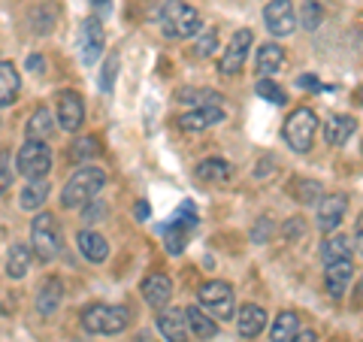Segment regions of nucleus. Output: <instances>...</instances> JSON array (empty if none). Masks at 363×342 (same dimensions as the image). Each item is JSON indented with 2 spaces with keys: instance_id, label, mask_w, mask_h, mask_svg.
<instances>
[{
  "instance_id": "28",
  "label": "nucleus",
  "mask_w": 363,
  "mask_h": 342,
  "mask_svg": "<svg viewBox=\"0 0 363 342\" xmlns=\"http://www.w3.org/2000/svg\"><path fill=\"white\" fill-rule=\"evenodd\" d=\"M45 197H49V185H45L43 179H37V182H30V185H28L25 191H21L18 203H21V209L33 212L37 206H43V203H45Z\"/></svg>"
},
{
  "instance_id": "3",
  "label": "nucleus",
  "mask_w": 363,
  "mask_h": 342,
  "mask_svg": "<svg viewBox=\"0 0 363 342\" xmlns=\"http://www.w3.org/2000/svg\"><path fill=\"white\" fill-rule=\"evenodd\" d=\"M128 324H130V312L124 306L94 303L82 312V327L88 333H121Z\"/></svg>"
},
{
  "instance_id": "29",
  "label": "nucleus",
  "mask_w": 363,
  "mask_h": 342,
  "mask_svg": "<svg viewBox=\"0 0 363 342\" xmlns=\"http://www.w3.org/2000/svg\"><path fill=\"white\" fill-rule=\"evenodd\" d=\"M52 116H49V109L45 106H37V112L30 116L28 121V140H45V136L52 133Z\"/></svg>"
},
{
  "instance_id": "13",
  "label": "nucleus",
  "mask_w": 363,
  "mask_h": 342,
  "mask_svg": "<svg viewBox=\"0 0 363 342\" xmlns=\"http://www.w3.org/2000/svg\"><path fill=\"white\" fill-rule=\"evenodd\" d=\"M345 209H348L345 194H327V197L318 203V227H321V231H336L339 221L345 219Z\"/></svg>"
},
{
  "instance_id": "31",
  "label": "nucleus",
  "mask_w": 363,
  "mask_h": 342,
  "mask_svg": "<svg viewBox=\"0 0 363 342\" xmlns=\"http://www.w3.org/2000/svg\"><path fill=\"white\" fill-rule=\"evenodd\" d=\"M321 21H324L321 4H318V0H303V9H300L297 25H303L306 31H318V28H321Z\"/></svg>"
},
{
  "instance_id": "46",
  "label": "nucleus",
  "mask_w": 363,
  "mask_h": 342,
  "mask_svg": "<svg viewBox=\"0 0 363 342\" xmlns=\"http://www.w3.org/2000/svg\"><path fill=\"white\" fill-rule=\"evenodd\" d=\"M91 4H94L97 9H109V0H91Z\"/></svg>"
},
{
  "instance_id": "7",
  "label": "nucleus",
  "mask_w": 363,
  "mask_h": 342,
  "mask_svg": "<svg viewBox=\"0 0 363 342\" xmlns=\"http://www.w3.org/2000/svg\"><path fill=\"white\" fill-rule=\"evenodd\" d=\"M16 170H18L21 176H28L30 182L43 179V176L52 170V152H49V145H45L43 140H28V143L18 149Z\"/></svg>"
},
{
  "instance_id": "2",
  "label": "nucleus",
  "mask_w": 363,
  "mask_h": 342,
  "mask_svg": "<svg viewBox=\"0 0 363 342\" xmlns=\"http://www.w3.org/2000/svg\"><path fill=\"white\" fill-rule=\"evenodd\" d=\"M200 28H203V18L194 6L182 4V0H167L161 6V31L169 40H188L200 33Z\"/></svg>"
},
{
  "instance_id": "33",
  "label": "nucleus",
  "mask_w": 363,
  "mask_h": 342,
  "mask_svg": "<svg viewBox=\"0 0 363 342\" xmlns=\"http://www.w3.org/2000/svg\"><path fill=\"white\" fill-rule=\"evenodd\" d=\"M179 100H182V104L218 106L221 104V94H218V91H194V88H185V91H179Z\"/></svg>"
},
{
  "instance_id": "10",
  "label": "nucleus",
  "mask_w": 363,
  "mask_h": 342,
  "mask_svg": "<svg viewBox=\"0 0 363 342\" xmlns=\"http://www.w3.org/2000/svg\"><path fill=\"white\" fill-rule=\"evenodd\" d=\"M264 21L269 33L276 37H291L297 31V13H294V4L291 0H269L264 6Z\"/></svg>"
},
{
  "instance_id": "14",
  "label": "nucleus",
  "mask_w": 363,
  "mask_h": 342,
  "mask_svg": "<svg viewBox=\"0 0 363 342\" xmlns=\"http://www.w3.org/2000/svg\"><path fill=\"white\" fill-rule=\"evenodd\" d=\"M169 297H173V282H169V276H164V272H152V276L143 282V300L149 303L155 312H161L169 303Z\"/></svg>"
},
{
  "instance_id": "4",
  "label": "nucleus",
  "mask_w": 363,
  "mask_h": 342,
  "mask_svg": "<svg viewBox=\"0 0 363 342\" xmlns=\"http://www.w3.org/2000/svg\"><path fill=\"white\" fill-rule=\"evenodd\" d=\"M30 252L40 260H52L61 255V231L55 215L40 212L37 219L30 221Z\"/></svg>"
},
{
  "instance_id": "41",
  "label": "nucleus",
  "mask_w": 363,
  "mask_h": 342,
  "mask_svg": "<svg viewBox=\"0 0 363 342\" xmlns=\"http://www.w3.org/2000/svg\"><path fill=\"white\" fill-rule=\"evenodd\" d=\"M291 342H318V336H315V330H297L291 336Z\"/></svg>"
},
{
  "instance_id": "16",
  "label": "nucleus",
  "mask_w": 363,
  "mask_h": 342,
  "mask_svg": "<svg viewBox=\"0 0 363 342\" xmlns=\"http://www.w3.org/2000/svg\"><path fill=\"white\" fill-rule=\"evenodd\" d=\"M61 300H64V285H61V279L49 276L37 291V312L49 318L61 309Z\"/></svg>"
},
{
  "instance_id": "26",
  "label": "nucleus",
  "mask_w": 363,
  "mask_h": 342,
  "mask_svg": "<svg viewBox=\"0 0 363 342\" xmlns=\"http://www.w3.org/2000/svg\"><path fill=\"white\" fill-rule=\"evenodd\" d=\"M197 176L203 182H212V185H221V182L230 179V164L221 161V158H209V161H203L197 167Z\"/></svg>"
},
{
  "instance_id": "37",
  "label": "nucleus",
  "mask_w": 363,
  "mask_h": 342,
  "mask_svg": "<svg viewBox=\"0 0 363 342\" xmlns=\"http://www.w3.org/2000/svg\"><path fill=\"white\" fill-rule=\"evenodd\" d=\"M215 49H218V31L209 28V31L197 40V55H200V58H209V55H212Z\"/></svg>"
},
{
  "instance_id": "11",
  "label": "nucleus",
  "mask_w": 363,
  "mask_h": 342,
  "mask_svg": "<svg viewBox=\"0 0 363 342\" xmlns=\"http://www.w3.org/2000/svg\"><path fill=\"white\" fill-rule=\"evenodd\" d=\"M58 121L67 133H76L85 121V104L76 91H61L58 94Z\"/></svg>"
},
{
  "instance_id": "12",
  "label": "nucleus",
  "mask_w": 363,
  "mask_h": 342,
  "mask_svg": "<svg viewBox=\"0 0 363 342\" xmlns=\"http://www.w3.org/2000/svg\"><path fill=\"white\" fill-rule=\"evenodd\" d=\"M106 49V33H104V25L100 18H85L82 21V61L85 67L94 64L100 55Z\"/></svg>"
},
{
  "instance_id": "38",
  "label": "nucleus",
  "mask_w": 363,
  "mask_h": 342,
  "mask_svg": "<svg viewBox=\"0 0 363 342\" xmlns=\"http://www.w3.org/2000/svg\"><path fill=\"white\" fill-rule=\"evenodd\" d=\"M13 185V155L0 152V194Z\"/></svg>"
},
{
  "instance_id": "9",
  "label": "nucleus",
  "mask_w": 363,
  "mask_h": 342,
  "mask_svg": "<svg viewBox=\"0 0 363 342\" xmlns=\"http://www.w3.org/2000/svg\"><path fill=\"white\" fill-rule=\"evenodd\" d=\"M197 224V215H194V206L185 203V209L176 212V219L164 224V243H167V252L169 255H182L188 246V231Z\"/></svg>"
},
{
  "instance_id": "30",
  "label": "nucleus",
  "mask_w": 363,
  "mask_h": 342,
  "mask_svg": "<svg viewBox=\"0 0 363 342\" xmlns=\"http://www.w3.org/2000/svg\"><path fill=\"white\" fill-rule=\"evenodd\" d=\"M300 330V321L294 312H281L272 324V342H291V336Z\"/></svg>"
},
{
  "instance_id": "6",
  "label": "nucleus",
  "mask_w": 363,
  "mask_h": 342,
  "mask_svg": "<svg viewBox=\"0 0 363 342\" xmlns=\"http://www.w3.org/2000/svg\"><path fill=\"white\" fill-rule=\"evenodd\" d=\"M197 306L206 309L209 315L221 318V321H230L233 312H236V303H233V288L227 282H206L197 294Z\"/></svg>"
},
{
  "instance_id": "1",
  "label": "nucleus",
  "mask_w": 363,
  "mask_h": 342,
  "mask_svg": "<svg viewBox=\"0 0 363 342\" xmlns=\"http://www.w3.org/2000/svg\"><path fill=\"white\" fill-rule=\"evenodd\" d=\"M104 185H106V173H104V170H97V167L76 170L73 179L67 182L64 191H61V206L64 209L85 206V203H91L100 191H104Z\"/></svg>"
},
{
  "instance_id": "17",
  "label": "nucleus",
  "mask_w": 363,
  "mask_h": 342,
  "mask_svg": "<svg viewBox=\"0 0 363 342\" xmlns=\"http://www.w3.org/2000/svg\"><path fill=\"white\" fill-rule=\"evenodd\" d=\"M157 330L167 342H188V321L182 309H169L157 315Z\"/></svg>"
},
{
  "instance_id": "44",
  "label": "nucleus",
  "mask_w": 363,
  "mask_h": 342,
  "mask_svg": "<svg viewBox=\"0 0 363 342\" xmlns=\"http://www.w3.org/2000/svg\"><path fill=\"white\" fill-rule=\"evenodd\" d=\"M145 219H149V203L140 200L136 203V221H145Z\"/></svg>"
},
{
  "instance_id": "40",
  "label": "nucleus",
  "mask_w": 363,
  "mask_h": 342,
  "mask_svg": "<svg viewBox=\"0 0 363 342\" xmlns=\"http://www.w3.org/2000/svg\"><path fill=\"white\" fill-rule=\"evenodd\" d=\"M28 70H30V73H43V70H45L43 55H30V58H28Z\"/></svg>"
},
{
  "instance_id": "42",
  "label": "nucleus",
  "mask_w": 363,
  "mask_h": 342,
  "mask_svg": "<svg viewBox=\"0 0 363 342\" xmlns=\"http://www.w3.org/2000/svg\"><path fill=\"white\" fill-rule=\"evenodd\" d=\"M288 236H297V233H306V221L303 219H294L291 224H288V231H285Z\"/></svg>"
},
{
  "instance_id": "35",
  "label": "nucleus",
  "mask_w": 363,
  "mask_h": 342,
  "mask_svg": "<svg viewBox=\"0 0 363 342\" xmlns=\"http://www.w3.org/2000/svg\"><path fill=\"white\" fill-rule=\"evenodd\" d=\"M116 73H118V55L112 52L109 55V61L104 64V73H100V91H112V85H116Z\"/></svg>"
},
{
  "instance_id": "20",
  "label": "nucleus",
  "mask_w": 363,
  "mask_h": 342,
  "mask_svg": "<svg viewBox=\"0 0 363 342\" xmlns=\"http://www.w3.org/2000/svg\"><path fill=\"white\" fill-rule=\"evenodd\" d=\"M236 327H240V333L248 336V339H255L260 330L267 327V312L260 309V306L255 303H245L240 312H236Z\"/></svg>"
},
{
  "instance_id": "32",
  "label": "nucleus",
  "mask_w": 363,
  "mask_h": 342,
  "mask_svg": "<svg viewBox=\"0 0 363 342\" xmlns=\"http://www.w3.org/2000/svg\"><path fill=\"white\" fill-rule=\"evenodd\" d=\"M291 194H294V200H300L303 206H306V203H315L318 197H321L324 188H321V182L303 179V182H294V185H291Z\"/></svg>"
},
{
  "instance_id": "39",
  "label": "nucleus",
  "mask_w": 363,
  "mask_h": 342,
  "mask_svg": "<svg viewBox=\"0 0 363 342\" xmlns=\"http://www.w3.org/2000/svg\"><path fill=\"white\" fill-rule=\"evenodd\" d=\"M100 215H106V206H104V203H91V206L85 203V212H82V219H85V221H100Z\"/></svg>"
},
{
  "instance_id": "25",
  "label": "nucleus",
  "mask_w": 363,
  "mask_h": 342,
  "mask_svg": "<svg viewBox=\"0 0 363 342\" xmlns=\"http://www.w3.org/2000/svg\"><path fill=\"white\" fill-rule=\"evenodd\" d=\"M185 321L191 324V330H194L200 339H212L215 333H218V324H215L212 318L200 309V306H188V309H185Z\"/></svg>"
},
{
  "instance_id": "34",
  "label": "nucleus",
  "mask_w": 363,
  "mask_h": 342,
  "mask_svg": "<svg viewBox=\"0 0 363 342\" xmlns=\"http://www.w3.org/2000/svg\"><path fill=\"white\" fill-rule=\"evenodd\" d=\"M257 97H264L267 104H276V106L288 104V94L276 82H269V79H260V82H257Z\"/></svg>"
},
{
  "instance_id": "19",
  "label": "nucleus",
  "mask_w": 363,
  "mask_h": 342,
  "mask_svg": "<svg viewBox=\"0 0 363 342\" xmlns=\"http://www.w3.org/2000/svg\"><path fill=\"white\" fill-rule=\"evenodd\" d=\"M354 131H357V118L354 116H333V118H327V124H324V140L330 145H345L351 136H354Z\"/></svg>"
},
{
  "instance_id": "18",
  "label": "nucleus",
  "mask_w": 363,
  "mask_h": 342,
  "mask_svg": "<svg viewBox=\"0 0 363 342\" xmlns=\"http://www.w3.org/2000/svg\"><path fill=\"white\" fill-rule=\"evenodd\" d=\"M224 121V109L221 106H197L194 112H185V116L179 118V124L185 131H206L212 124Z\"/></svg>"
},
{
  "instance_id": "21",
  "label": "nucleus",
  "mask_w": 363,
  "mask_h": 342,
  "mask_svg": "<svg viewBox=\"0 0 363 342\" xmlns=\"http://www.w3.org/2000/svg\"><path fill=\"white\" fill-rule=\"evenodd\" d=\"M21 88V76L13 61H0V106H13Z\"/></svg>"
},
{
  "instance_id": "15",
  "label": "nucleus",
  "mask_w": 363,
  "mask_h": 342,
  "mask_svg": "<svg viewBox=\"0 0 363 342\" xmlns=\"http://www.w3.org/2000/svg\"><path fill=\"white\" fill-rule=\"evenodd\" d=\"M351 276H354V260L345 258V260H333V264H327V291H330V297H342L351 285Z\"/></svg>"
},
{
  "instance_id": "43",
  "label": "nucleus",
  "mask_w": 363,
  "mask_h": 342,
  "mask_svg": "<svg viewBox=\"0 0 363 342\" xmlns=\"http://www.w3.org/2000/svg\"><path fill=\"white\" fill-rule=\"evenodd\" d=\"M297 85H300V88H321V82H318L315 76H300Z\"/></svg>"
},
{
  "instance_id": "45",
  "label": "nucleus",
  "mask_w": 363,
  "mask_h": 342,
  "mask_svg": "<svg viewBox=\"0 0 363 342\" xmlns=\"http://www.w3.org/2000/svg\"><path fill=\"white\" fill-rule=\"evenodd\" d=\"M267 233H269V221L264 219V221H260V231L255 233V239H257V243H264V239H267Z\"/></svg>"
},
{
  "instance_id": "23",
  "label": "nucleus",
  "mask_w": 363,
  "mask_h": 342,
  "mask_svg": "<svg viewBox=\"0 0 363 342\" xmlns=\"http://www.w3.org/2000/svg\"><path fill=\"white\" fill-rule=\"evenodd\" d=\"M281 64H285V52H281V45L264 43V45L257 49V73L264 76V79L272 76V73H279Z\"/></svg>"
},
{
  "instance_id": "27",
  "label": "nucleus",
  "mask_w": 363,
  "mask_h": 342,
  "mask_svg": "<svg viewBox=\"0 0 363 342\" xmlns=\"http://www.w3.org/2000/svg\"><path fill=\"white\" fill-rule=\"evenodd\" d=\"M351 252H354V246H351V239H345V236H330V239H327V243L321 246L324 264H333V260H345V258H351Z\"/></svg>"
},
{
  "instance_id": "36",
  "label": "nucleus",
  "mask_w": 363,
  "mask_h": 342,
  "mask_svg": "<svg viewBox=\"0 0 363 342\" xmlns=\"http://www.w3.org/2000/svg\"><path fill=\"white\" fill-rule=\"evenodd\" d=\"M97 152H100V145H97L94 136H85V140H76V145H73V158H76V161H85V158H94Z\"/></svg>"
},
{
  "instance_id": "22",
  "label": "nucleus",
  "mask_w": 363,
  "mask_h": 342,
  "mask_svg": "<svg viewBox=\"0 0 363 342\" xmlns=\"http://www.w3.org/2000/svg\"><path fill=\"white\" fill-rule=\"evenodd\" d=\"M76 243H79V252H82L88 260H94V264L106 260V255H109V243L97 231H82L76 236Z\"/></svg>"
},
{
  "instance_id": "8",
  "label": "nucleus",
  "mask_w": 363,
  "mask_h": 342,
  "mask_svg": "<svg viewBox=\"0 0 363 342\" xmlns=\"http://www.w3.org/2000/svg\"><path fill=\"white\" fill-rule=\"evenodd\" d=\"M252 43H255V33L248 31V28L236 31L233 37H230V45L224 49L221 61H218V73L221 76H236V73H240L245 58H248V49H252Z\"/></svg>"
},
{
  "instance_id": "24",
  "label": "nucleus",
  "mask_w": 363,
  "mask_h": 342,
  "mask_svg": "<svg viewBox=\"0 0 363 342\" xmlns=\"http://www.w3.org/2000/svg\"><path fill=\"white\" fill-rule=\"evenodd\" d=\"M30 246L25 243H16L13 248H9V258H6V276L9 279H25L28 276V270H30Z\"/></svg>"
},
{
  "instance_id": "5",
  "label": "nucleus",
  "mask_w": 363,
  "mask_h": 342,
  "mask_svg": "<svg viewBox=\"0 0 363 342\" xmlns=\"http://www.w3.org/2000/svg\"><path fill=\"white\" fill-rule=\"evenodd\" d=\"M315 131H318V116L309 106H300L288 116L285 128H281V136H285V143L294 152H309L312 140H315Z\"/></svg>"
}]
</instances>
